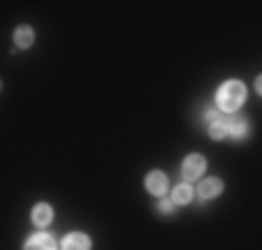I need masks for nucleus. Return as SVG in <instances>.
I'll list each match as a JSON object with an SVG mask.
<instances>
[{
	"label": "nucleus",
	"mask_w": 262,
	"mask_h": 250,
	"mask_svg": "<svg viewBox=\"0 0 262 250\" xmlns=\"http://www.w3.org/2000/svg\"><path fill=\"white\" fill-rule=\"evenodd\" d=\"M246 100V86L242 81H225L218 88L216 102L221 111H237Z\"/></svg>",
	"instance_id": "obj_1"
},
{
	"label": "nucleus",
	"mask_w": 262,
	"mask_h": 250,
	"mask_svg": "<svg viewBox=\"0 0 262 250\" xmlns=\"http://www.w3.org/2000/svg\"><path fill=\"white\" fill-rule=\"evenodd\" d=\"M204 169H207V160H204L202 155H198V153H193V155L186 157V162H183V167H181L186 181H195V178H200L204 174Z\"/></svg>",
	"instance_id": "obj_2"
},
{
	"label": "nucleus",
	"mask_w": 262,
	"mask_h": 250,
	"mask_svg": "<svg viewBox=\"0 0 262 250\" xmlns=\"http://www.w3.org/2000/svg\"><path fill=\"white\" fill-rule=\"evenodd\" d=\"M63 250H91V239L81 232H72L63 239Z\"/></svg>",
	"instance_id": "obj_3"
},
{
	"label": "nucleus",
	"mask_w": 262,
	"mask_h": 250,
	"mask_svg": "<svg viewBox=\"0 0 262 250\" xmlns=\"http://www.w3.org/2000/svg\"><path fill=\"white\" fill-rule=\"evenodd\" d=\"M167 186H169V181L163 172H151L146 176V188L151 195H165V192H167Z\"/></svg>",
	"instance_id": "obj_4"
},
{
	"label": "nucleus",
	"mask_w": 262,
	"mask_h": 250,
	"mask_svg": "<svg viewBox=\"0 0 262 250\" xmlns=\"http://www.w3.org/2000/svg\"><path fill=\"white\" fill-rule=\"evenodd\" d=\"M24 250H56V241L49 234H35L26 241Z\"/></svg>",
	"instance_id": "obj_5"
},
{
	"label": "nucleus",
	"mask_w": 262,
	"mask_h": 250,
	"mask_svg": "<svg viewBox=\"0 0 262 250\" xmlns=\"http://www.w3.org/2000/svg\"><path fill=\"white\" fill-rule=\"evenodd\" d=\"M221 190H223V181H218V178H207V181H202L198 186V195L202 199H211V197L221 195Z\"/></svg>",
	"instance_id": "obj_6"
},
{
	"label": "nucleus",
	"mask_w": 262,
	"mask_h": 250,
	"mask_svg": "<svg viewBox=\"0 0 262 250\" xmlns=\"http://www.w3.org/2000/svg\"><path fill=\"white\" fill-rule=\"evenodd\" d=\"M51 218H54V211H51L49 204H37L33 209V222L37 227H47L51 222Z\"/></svg>",
	"instance_id": "obj_7"
},
{
	"label": "nucleus",
	"mask_w": 262,
	"mask_h": 250,
	"mask_svg": "<svg viewBox=\"0 0 262 250\" xmlns=\"http://www.w3.org/2000/svg\"><path fill=\"white\" fill-rule=\"evenodd\" d=\"M14 42H16V47H21V49H28V47L33 44L35 35H33V30H30V26H19V28L14 30Z\"/></svg>",
	"instance_id": "obj_8"
},
{
	"label": "nucleus",
	"mask_w": 262,
	"mask_h": 250,
	"mask_svg": "<svg viewBox=\"0 0 262 250\" xmlns=\"http://www.w3.org/2000/svg\"><path fill=\"white\" fill-rule=\"evenodd\" d=\"M248 132V125L246 121H242V118H228V137L232 139H244Z\"/></svg>",
	"instance_id": "obj_9"
},
{
	"label": "nucleus",
	"mask_w": 262,
	"mask_h": 250,
	"mask_svg": "<svg viewBox=\"0 0 262 250\" xmlns=\"http://www.w3.org/2000/svg\"><path fill=\"white\" fill-rule=\"evenodd\" d=\"M190 199H193V188H190L188 183H181V186L174 188V192H172L174 204H188Z\"/></svg>",
	"instance_id": "obj_10"
},
{
	"label": "nucleus",
	"mask_w": 262,
	"mask_h": 250,
	"mask_svg": "<svg viewBox=\"0 0 262 250\" xmlns=\"http://www.w3.org/2000/svg\"><path fill=\"white\" fill-rule=\"evenodd\" d=\"M209 137L211 139H225L228 137V118H221V121L211 123V125H209Z\"/></svg>",
	"instance_id": "obj_11"
},
{
	"label": "nucleus",
	"mask_w": 262,
	"mask_h": 250,
	"mask_svg": "<svg viewBox=\"0 0 262 250\" xmlns=\"http://www.w3.org/2000/svg\"><path fill=\"white\" fill-rule=\"evenodd\" d=\"M158 211L165 213V216H169V213H174V201L172 199H163L158 204Z\"/></svg>",
	"instance_id": "obj_12"
},
{
	"label": "nucleus",
	"mask_w": 262,
	"mask_h": 250,
	"mask_svg": "<svg viewBox=\"0 0 262 250\" xmlns=\"http://www.w3.org/2000/svg\"><path fill=\"white\" fill-rule=\"evenodd\" d=\"M221 118H225V116H223L221 109H209V111H207V121L216 123V121H221Z\"/></svg>",
	"instance_id": "obj_13"
}]
</instances>
